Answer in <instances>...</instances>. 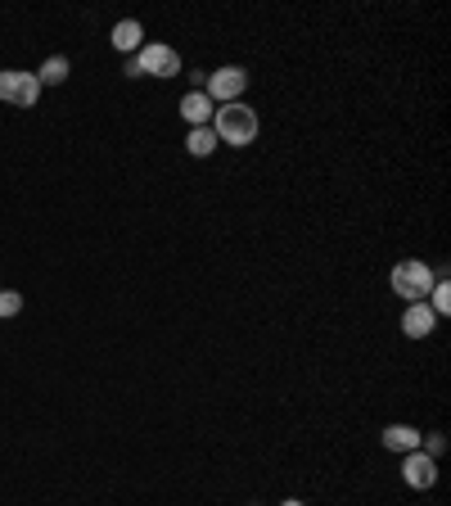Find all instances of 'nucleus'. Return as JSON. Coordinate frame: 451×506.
Returning <instances> with one entry per match:
<instances>
[{
  "instance_id": "10",
  "label": "nucleus",
  "mask_w": 451,
  "mask_h": 506,
  "mask_svg": "<svg viewBox=\"0 0 451 506\" xmlns=\"http://www.w3.org/2000/svg\"><path fill=\"white\" fill-rule=\"evenodd\" d=\"M217 145H221V140H217V131H212V127H190V136H185V149H190L194 158H208Z\"/></svg>"
},
{
  "instance_id": "12",
  "label": "nucleus",
  "mask_w": 451,
  "mask_h": 506,
  "mask_svg": "<svg viewBox=\"0 0 451 506\" xmlns=\"http://www.w3.org/2000/svg\"><path fill=\"white\" fill-rule=\"evenodd\" d=\"M36 81H41V86H59V81H68V59H59V54L45 59L41 72H36Z\"/></svg>"
},
{
  "instance_id": "6",
  "label": "nucleus",
  "mask_w": 451,
  "mask_h": 506,
  "mask_svg": "<svg viewBox=\"0 0 451 506\" xmlns=\"http://www.w3.org/2000/svg\"><path fill=\"white\" fill-rule=\"evenodd\" d=\"M402 330H407V339H429V335L438 330L434 308H429V303H411V308L402 312Z\"/></svg>"
},
{
  "instance_id": "4",
  "label": "nucleus",
  "mask_w": 451,
  "mask_h": 506,
  "mask_svg": "<svg viewBox=\"0 0 451 506\" xmlns=\"http://www.w3.org/2000/svg\"><path fill=\"white\" fill-rule=\"evenodd\" d=\"M136 63H140V77H176L181 72V54L172 50V45H140V54H136Z\"/></svg>"
},
{
  "instance_id": "5",
  "label": "nucleus",
  "mask_w": 451,
  "mask_h": 506,
  "mask_svg": "<svg viewBox=\"0 0 451 506\" xmlns=\"http://www.w3.org/2000/svg\"><path fill=\"white\" fill-rule=\"evenodd\" d=\"M402 480L411 484V489H434L438 484V462L434 457H425V448H416V453H407V462H402Z\"/></svg>"
},
{
  "instance_id": "11",
  "label": "nucleus",
  "mask_w": 451,
  "mask_h": 506,
  "mask_svg": "<svg viewBox=\"0 0 451 506\" xmlns=\"http://www.w3.org/2000/svg\"><path fill=\"white\" fill-rule=\"evenodd\" d=\"M36 95H41V81H36V72H18L14 104H18V109H32V104H36Z\"/></svg>"
},
{
  "instance_id": "9",
  "label": "nucleus",
  "mask_w": 451,
  "mask_h": 506,
  "mask_svg": "<svg viewBox=\"0 0 451 506\" xmlns=\"http://www.w3.org/2000/svg\"><path fill=\"white\" fill-rule=\"evenodd\" d=\"M113 50H122V54H140V45H145V27L136 23V18H122L117 27H113Z\"/></svg>"
},
{
  "instance_id": "2",
  "label": "nucleus",
  "mask_w": 451,
  "mask_h": 506,
  "mask_svg": "<svg viewBox=\"0 0 451 506\" xmlns=\"http://www.w3.org/2000/svg\"><path fill=\"white\" fill-rule=\"evenodd\" d=\"M389 281H393V294H402L407 303H425L438 276H434V267H425L420 258H407V263H398V267H393V276H389Z\"/></svg>"
},
{
  "instance_id": "1",
  "label": "nucleus",
  "mask_w": 451,
  "mask_h": 506,
  "mask_svg": "<svg viewBox=\"0 0 451 506\" xmlns=\"http://www.w3.org/2000/svg\"><path fill=\"white\" fill-rule=\"evenodd\" d=\"M212 131H217V140L221 145H253L258 140V113L244 104V100H235V104H217V113H212Z\"/></svg>"
},
{
  "instance_id": "7",
  "label": "nucleus",
  "mask_w": 451,
  "mask_h": 506,
  "mask_svg": "<svg viewBox=\"0 0 451 506\" xmlns=\"http://www.w3.org/2000/svg\"><path fill=\"white\" fill-rule=\"evenodd\" d=\"M380 439H384L389 453H416V448H425V434L416 425H384Z\"/></svg>"
},
{
  "instance_id": "3",
  "label": "nucleus",
  "mask_w": 451,
  "mask_h": 506,
  "mask_svg": "<svg viewBox=\"0 0 451 506\" xmlns=\"http://www.w3.org/2000/svg\"><path fill=\"white\" fill-rule=\"evenodd\" d=\"M244 86H249V72L240 68V63H226V68H217V72H208V100L212 104H235V100H244Z\"/></svg>"
},
{
  "instance_id": "16",
  "label": "nucleus",
  "mask_w": 451,
  "mask_h": 506,
  "mask_svg": "<svg viewBox=\"0 0 451 506\" xmlns=\"http://www.w3.org/2000/svg\"><path fill=\"white\" fill-rule=\"evenodd\" d=\"M280 506H307V502H298V498H289V502H280Z\"/></svg>"
},
{
  "instance_id": "15",
  "label": "nucleus",
  "mask_w": 451,
  "mask_h": 506,
  "mask_svg": "<svg viewBox=\"0 0 451 506\" xmlns=\"http://www.w3.org/2000/svg\"><path fill=\"white\" fill-rule=\"evenodd\" d=\"M18 308H23V294H14V290H0V317H18Z\"/></svg>"
},
{
  "instance_id": "8",
  "label": "nucleus",
  "mask_w": 451,
  "mask_h": 506,
  "mask_svg": "<svg viewBox=\"0 0 451 506\" xmlns=\"http://www.w3.org/2000/svg\"><path fill=\"white\" fill-rule=\"evenodd\" d=\"M212 113H217V104L208 100V91H190V95L181 100V118H185L190 127H208Z\"/></svg>"
},
{
  "instance_id": "14",
  "label": "nucleus",
  "mask_w": 451,
  "mask_h": 506,
  "mask_svg": "<svg viewBox=\"0 0 451 506\" xmlns=\"http://www.w3.org/2000/svg\"><path fill=\"white\" fill-rule=\"evenodd\" d=\"M14 86H18V68H5L0 72V100L5 104H14Z\"/></svg>"
},
{
  "instance_id": "13",
  "label": "nucleus",
  "mask_w": 451,
  "mask_h": 506,
  "mask_svg": "<svg viewBox=\"0 0 451 506\" xmlns=\"http://www.w3.org/2000/svg\"><path fill=\"white\" fill-rule=\"evenodd\" d=\"M429 308H434V317H447L451 312V285L438 276L434 281V290H429Z\"/></svg>"
}]
</instances>
